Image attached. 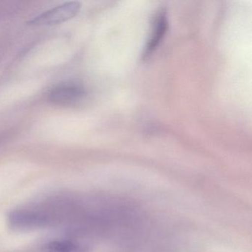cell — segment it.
Instances as JSON below:
<instances>
[{
	"label": "cell",
	"mask_w": 252,
	"mask_h": 252,
	"mask_svg": "<svg viewBox=\"0 0 252 252\" xmlns=\"http://www.w3.org/2000/svg\"><path fill=\"white\" fill-rule=\"evenodd\" d=\"M82 5L76 1L64 2L51 8L29 22L32 26H53L62 24L76 17L80 10Z\"/></svg>",
	"instance_id": "1"
},
{
	"label": "cell",
	"mask_w": 252,
	"mask_h": 252,
	"mask_svg": "<svg viewBox=\"0 0 252 252\" xmlns=\"http://www.w3.org/2000/svg\"><path fill=\"white\" fill-rule=\"evenodd\" d=\"M9 226L17 231H27L50 225L49 220L42 209H17L10 212Z\"/></svg>",
	"instance_id": "2"
},
{
	"label": "cell",
	"mask_w": 252,
	"mask_h": 252,
	"mask_svg": "<svg viewBox=\"0 0 252 252\" xmlns=\"http://www.w3.org/2000/svg\"><path fill=\"white\" fill-rule=\"evenodd\" d=\"M86 95L85 88L74 82H64L54 87L49 93L50 102L62 107H70L82 101Z\"/></svg>",
	"instance_id": "3"
},
{
	"label": "cell",
	"mask_w": 252,
	"mask_h": 252,
	"mask_svg": "<svg viewBox=\"0 0 252 252\" xmlns=\"http://www.w3.org/2000/svg\"><path fill=\"white\" fill-rule=\"evenodd\" d=\"M168 29V20L166 11H161L156 15L153 23V32L150 35L144 56L148 57L158 46L164 37Z\"/></svg>",
	"instance_id": "4"
},
{
	"label": "cell",
	"mask_w": 252,
	"mask_h": 252,
	"mask_svg": "<svg viewBox=\"0 0 252 252\" xmlns=\"http://www.w3.org/2000/svg\"><path fill=\"white\" fill-rule=\"evenodd\" d=\"M45 249L48 252H73L76 246L69 240H55L48 243Z\"/></svg>",
	"instance_id": "5"
}]
</instances>
